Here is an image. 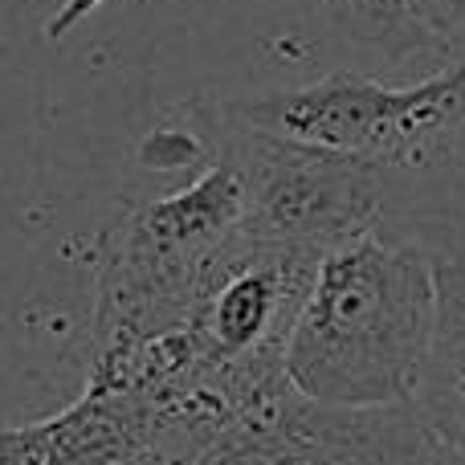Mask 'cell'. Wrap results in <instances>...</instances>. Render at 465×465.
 Masks as SVG:
<instances>
[{
    "label": "cell",
    "instance_id": "cell-1",
    "mask_svg": "<svg viewBox=\"0 0 465 465\" xmlns=\"http://www.w3.org/2000/svg\"><path fill=\"white\" fill-rule=\"evenodd\" d=\"M437 331V249L380 225L327 249L286 343L298 396L327 409L417 401Z\"/></svg>",
    "mask_w": 465,
    "mask_h": 465
},
{
    "label": "cell",
    "instance_id": "cell-2",
    "mask_svg": "<svg viewBox=\"0 0 465 465\" xmlns=\"http://www.w3.org/2000/svg\"><path fill=\"white\" fill-rule=\"evenodd\" d=\"M245 232V180L225 152L180 193L127 204L90 253V360L188 322L209 265Z\"/></svg>",
    "mask_w": 465,
    "mask_h": 465
},
{
    "label": "cell",
    "instance_id": "cell-3",
    "mask_svg": "<svg viewBox=\"0 0 465 465\" xmlns=\"http://www.w3.org/2000/svg\"><path fill=\"white\" fill-rule=\"evenodd\" d=\"M201 114L213 147L245 180V232L253 241L327 253L368 229L392 225L396 184L384 168L249 127L221 106Z\"/></svg>",
    "mask_w": 465,
    "mask_h": 465
},
{
    "label": "cell",
    "instance_id": "cell-4",
    "mask_svg": "<svg viewBox=\"0 0 465 465\" xmlns=\"http://www.w3.org/2000/svg\"><path fill=\"white\" fill-rule=\"evenodd\" d=\"M139 465H450L429 437L417 404L327 409L306 396L265 417L232 420L209 441L168 461Z\"/></svg>",
    "mask_w": 465,
    "mask_h": 465
},
{
    "label": "cell",
    "instance_id": "cell-5",
    "mask_svg": "<svg viewBox=\"0 0 465 465\" xmlns=\"http://www.w3.org/2000/svg\"><path fill=\"white\" fill-rule=\"evenodd\" d=\"M155 441V417L139 396L94 388L33 425L0 429V465H139Z\"/></svg>",
    "mask_w": 465,
    "mask_h": 465
},
{
    "label": "cell",
    "instance_id": "cell-6",
    "mask_svg": "<svg viewBox=\"0 0 465 465\" xmlns=\"http://www.w3.org/2000/svg\"><path fill=\"white\" fill-rule=\"evenodd\" d=\"M417 412L450 465H465V257L437 253V331Z\"/></svg>",
    "mask_w": 465,
    "mask_h": 465
},
{
    "label": "cell",
    "instance_id": "cell-7",
    "mask_svg": "<svg viewBox=\"0 0 465 465\" xmlns=\"http://www.w3.org/2000/svg\"><path fill=\"white\" fill-rule=\"evenodd\" d=\"M322 13L335 25V33L351 45L368 49L371 57L388 65H409L420 57L450 54L404 0H322Z\"/></svg>",
    "mask_w": 465,
    "mask_h": 465
},
{
    "label": "cell",
    "instance_id": "cell-8",
    "mask_svg": "<svg viewBox=\"0 0 465 465\" xmlns=\"http://www.w3.org/2000/svg\"><path fill=\"white\" fill-rule=\"evenodd\" d=\"M404 5L445 49H453L465 29V0H404Z\"/></svg>",
    "mask_w": 465,
    "mask_h": 465
},
{
    "label": "cell",
    "instance_id": "cell-9",
    "mask_svg": "<svg viewBox=\"0 0 465 465\" xmlns=\"http://www.w3.org/2000/svg\"><path fill=\"white\" fill-rule=\"evenodd\" d=\"M106 5H111V0H62V5H57V13L45 21V37L49 41L70 37L82 21H90V16H94L98 8H106Z\"/></svg>",
    "mask_w": 465,
    "mask_h": 465
}]
</instances>
